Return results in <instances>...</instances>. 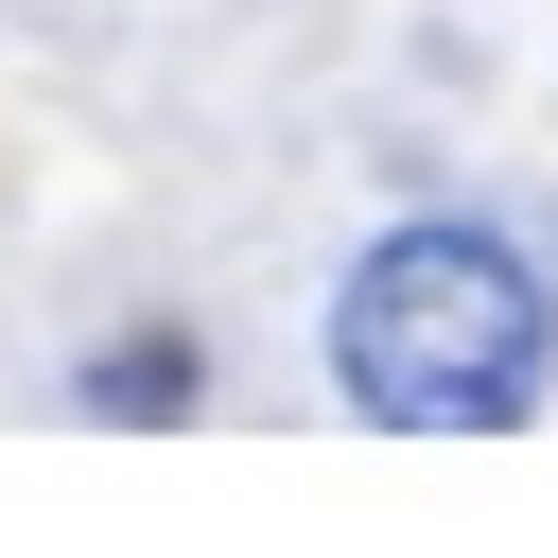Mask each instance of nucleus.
<instances>
[{
    "label": "nucleus",
    "mask_w": 558,
    "mask_h": 558,
    "mask_svg": "<svg viewBox=\"0 0 558 558\" xmlns=\"http://www.w3.org/2000/svg\"><path fill=\"white\" fill-rule=\"evenodd\" d=\"M192 331H122V349H87V418H192Z\"/></svg>",
    "instance_id": "f03ea898"
},
{
    "label": "nucleus",
    "mask_w": 558,
    "mask_h": 558,
    "mask_svg": "<svg viewBox=\"0 0 558 558\" xmlns=\"http://www.w3.org/2000/svg\"><path fill=\"white\" fill-rule=\"evenodd\" d=\"M541 366H558V279L471 209H418L331 279V384L384 436H506Z\"/></svg>",
    "instance_id": "f257e3e1"
}]
</instances>
